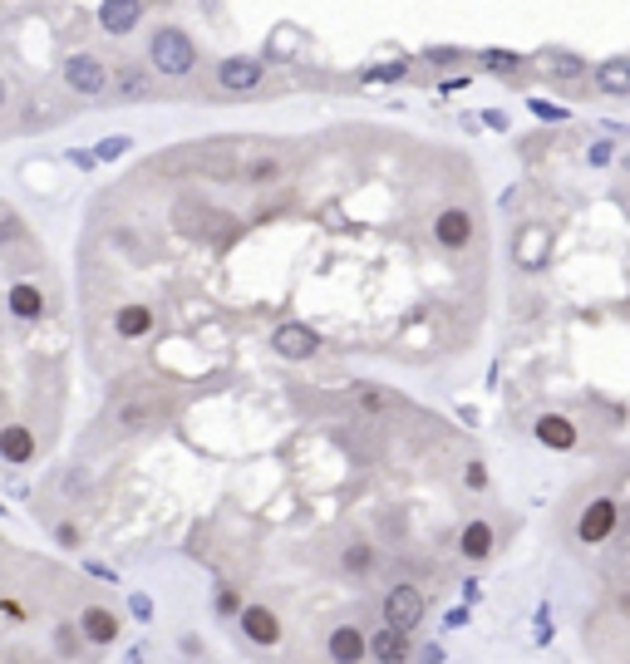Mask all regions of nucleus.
I'll list each match as a JSON object with an SVG mask.
<instances>
[{"label":"nucleus","mask_w":630,"mask_h":664,"mask_svg":"<svg viewBox=\"0 0 630 664\" xmlns=\"http://www.w3.org/2000/svg\"><path fill=\"white\" fill-rule=\"evenodd\" d=\"M168 398H158V394H124L114 404V428H124V433H143V428H158L168 418Z\"/></svg>","instance_id":"1"},{"label":"nucleus","mask_w":630,"mask_h":664,"mask_svg":"<svg viewBox=\"0 0 630 664\" xmlns=\"http://www.w3.org/2000/svg\"><path fill=\"white\" fill-rule=\"evenodd\" d=\"M241 177H247V183H276V177H281V158H257V163H247V167H241Z\"/></svg>","instance_id":"25"},{"label":"nucleus","mask_w":630,"mask_h":664,"mask_svg":"<svg viewBox=\"0 0 630 664\" xmlns=\"http://www.w3.org/2000/svg\"><path fill=\"white\" fill-rule=\"evenodd\" d=\"M345 571H355V576H365L370 571V566H374V547H365V541H350V547H345Z\"/></svg>","instance_id":"24"},{"label":"nucleus","mask_w":630,"mask_h":664,"mask_svg":"<svg viewBox=\"0 0 630 664\" xmlns=\"http://www.w3.org/2000/svg\"><path fill=\"white\" fill-rule=\"evenodd\" d=\"M173 226H178V232H188V236L202 232V236H217V241H227L232 232H241L227 212H212V207H202V202H178V207H173Z\"/></svg>","instance_id":"2"},{"label":"nucleus","mask_w":630,"mask_h":664,"mask_svg":"<svg viewBox=\"0 0 630 664\" xmlns=\"http://www.w3.org/2000/svg\"><path fill=\"white\" fill-rule=\"evenodd\" d=\"M458 551H463L468 561H488L493 557V527L488 522H468L458 531Z\"/></svg>","instance_id":"15"},{"label":"nucleus","mask_w":630,"mask_h":664,"mask_svg":"<svg viewBox=\"0 0 630 664\" xmlns=\"http://www.w3.org/2000/svg\"><path fill=\"white\" fill-rule=\"evenodd\" d=\"M463 482H468L472 492H483V488H488V473H483V463H468V473H463Z\"/></svg>","instance_id":"28"},{"label":"nucleus","mask_w":630,"mask_h":664,"mask_svg":"<svg viewBox=\"0 0 630 664\" xmlns=\"http://www.w3.org/2000/svg\"><path fill=\"white\" fill-rule=\"evenodd\" d=\"M355 404H365L370 414H384V408H394L399 398L390 389H374V384H355Z\"/></svg>","instance_id":"23"},{"label":"nucleus","mask_w":630,"mask_h":664,"mask_svg":"<svg viewBox=\"0 0 630 664\" xmlns=\"http://www.w3.org/2000/svg\"><path fill=\"white\" fill-rule=\"evenodd\" d=\"M94 153H99L104 163H114L118 153H128V138H104V143H99V148H94Z\"/></svg>","instance_id":"27"},{"label":"nucleus","mask_w":630,"mask_h":664,"mask_svg":"<svg viewBox=\"0 0 630 664\" xmlns=\"http://www.w3.org/2000/svg\"><path fill=\"white\" fill-rule=\"evenodd\" d=\"M20 232H25V226H20V216L5 207V202H0V241H15Z\"/></svg>","instance_id":"26"},{"label":"nucleus","mask_w":630,"mask_h":664,"mask_svg":"<svg viewBox=\"0 0 630 664\" xmlns=\"http://www.w3.org/2000/svg\"><path fill=\"white\" fill-rule=\"evenodd\" d=\"M241 630H247V639H257V645H276V639H281V620H276L266 606H251L241 615Z\"/></svg>","instance_id":"13"},{"label":"nucleus","mask_w":630,"mask_h":664,"mask_svg":"<svg viewBox=\"0 0 630 664\" xmlns=\"http://www.w3.org/2000/svg\"><path fill=\"white\" fill-rule=\"evenodd\" d=\"M198 167H202L208 177H222V183H232V177H241V167H247V163H241L237 153H202Z\"/></svg>","instance_id":"20"},{"label":"nucleus","mask_w":630,"mask_h":664,"mask_svg":"<svg viewBox=\"0 0 630 664\" xmlns=\"http://www.w3.org/2000/svg\"><path fill=\"white\" fill-rule=\"evenodd\" d=\"M217 606H222V610H237V590L222 586V590H217Z\"/></svg>","instance_id":"30"},{"label":"nucleus","mask_w":630,"mask_h":664,"mask_svg":"<svg viewBox=\"0 0 630 664\" xmlns=\"http://www.w3.org/2000/svg\"><path fill=\"white\" fill-rule=\"evenodd\" d=\"M114 89H118V99H148V89H153V79L143 75L138 65H124L114 75Z\"/></svg>","instance_id":"19"},{"label":"nucleus","mask_w":630,"mask_h":664,"mask_svg":"<svg viewBox=\"0 0 630 664\" xmlns=\"http://www.w3.org/2000/svg\"><path fill=\"white\" fill-rule=\"evenodd\" d=\"M370 655L374 664H409V655H414V645H409V630H394V625H380L370 639Z\"/></svg>","instance_id":"7"},{"label":"nucleus","mask_w":630,"mask_h":664,"mask_svg":"<svg viewBox=\"0 0 630 664\" xmlns=\"http://www.w3.org/2000/svg\"><path fill=\"white\" fill-rule=\"evenodd\" d=\"M621 610H630V590H625V596H621Z\"/></svg>","instance_id":"34"},{"label":"nucleus","mask_w":630,"mask_h":664,"mask_svg":"<svg viewBox=\"0 0 630 664\" xmlns=\"http://www.w3.org/2000/svg\"><path fill=\"white\" fill-rule=\"evenodd\" d=\"M79 630L94 639V645H108V639H118V615L104 610V606H89L79 615Z\"/></svg>","instance_id":"14"},{"label":"nucleus","mask_w":630,"mask_h":664,"mask_svg":"<svg viewBox=\"0 0 630 664\" xmlns=\"http://www.w3.org/2000/svg\"><path fill=\"white\" fill-rule=\"evenodd\" d=\"M419 664H443V649H439V645H429V649H419Z\"/></svg>","instance_id":"32"},{"label":"nucleus","mask_w":630,"mask_h":664,"mask_svg":"<svg viewBox=\"0 0 630 664\" xmlns=\"http://www.w3.org/2000/svg\"><path fill=\"white\" fill-rule=\"evenodd\" d=\"M133 615H138V620H148V615H153V600H148V596H133Z\"/></svg>","instance_id":"31"},{"label":"nucleus","mask_w":630,"mask_h":664,"mask_svg":"<svg viewBox=\"0 0 630 664\" xmlns=\"http://www.w3.org/2000/svg\"><path fill=\"white\" fill-rule=\"evenodd\" d=\"M596 89H605V94H630V59H611V65H601Z\"/></svg>","instance_id":"21"},{"label":"nucleus","mask_w":630,"mask_h":664,"mask_svg":"<svg viewBox=\"0 0 630 664\" xmlns=\"http://www.w3.org/2000/svg\"><path fill=\"white\" fill-rule=\"evenodd\" d=\"M271 345H276V355H281V359H310L315 349H320V340H315L310 325H276Z\"/></svg>","instance_id":"6"},{"label":"nucleus","mask_w":630,"mask_h":664,"mask_svg":"<svg viewBox=\"0 0 630 664\" xmlns=\"http://www.w3.org/2000/svg\"><path fill=\"white\" fill-rule=\"evenodd\" d=\"M537 438L547 443V448H572V443H576V428L566 424V418H542V424H537Z\"/></svg>","instance_id":"22"},{"label":"nucleus","mask_w":630,"mask_h":664,"mask_svg":"<svg viewBox=\"0 0 630 664\" xmlns=\"http://www.w3.org/2000/svg\"><path fill=\"white\" fill-rule=\"evenodd\" d=\"M217 84L232 89V94H247V89H257V84H261V65H257V59H227V65L217 69Z\"/></svg>","instance_id":"11"},{"label":"nucleus","mask_w":630,"mask_h":664,"mask_svg":"<svg viewBox=\"0 0 630 664\" xmlns=\"http://www.w3.org/2000/svg\"><path fill=\"white\" fill-rule=\"evenodd\" d=\"M0 458H5V463H30L35 458V433L20 428V424L0 428Z\"/></svg>","instance_id":"16"},{"label":"nucleus","mask_w":630,"mask_h":664,"mask_svg":"<svg viewBox=\"0 0 630 664\" xmlns=\"http://www.w3.org/2000/svg\"><path fill=\"white\" fill-rule=\"evenodd\" d=\"M114 330L124 335V340H138V335H148L153 330V310H143V306H124L114 316Z\"/></svg>","instance_id":"18"},{"label":"nucleus","mask_w":630,"mask_h":664,"mask_svg":"<svg viewBox=\"0 0 630 664\" xmlns=\"http://www.w3.org/2000/svg\"><path fill=\"white\" fill-rule=\"evenodd\" d=\"M483 59H488V69H517L513 55H483Z\"/></svg>","instance_id":"29"},{"label":"nucleus","mask_w":630,"mask_h":664,"mask_svg":"<svg viewBox=\"0 0 630 664\" xmlns=\"http://www.w3.org/2000/svg\"><path fill=\"white\" fill-rule=\"evenodd\" d=\"M0 104H5V79H0Z\"/></svg>","instance_id":"35"},{"label":"nucleus","mask_w":630,"mask_h":664,"mask_svg":"<svg viewBox=\"0 0 630 664\" xmlns=\"http://www.w3.org/2000/svg\"><path fill=\"white\" fill-rule=\"evenodd\" d=\"M99 25L108 35H128L138 25V0H104L99 5Z\"/></svg>","instance_id":"12"},{"label":"nucleus","mask_w":630,"mask_h":664,"mask_svg":"<svg viewBox=\"0 0 630 664\" xmlns=\"http://www.w3.org/2000/svg\"><path fill=\"white\" fill-rule=\"evenodd\" d=\"M423 610H429V596L419 586H394L384 596V625H394V630H414L423 620Z\"/></svg>","instance_id":"4"},{"label":"nucleus","mask_w":630,"mask_h":664,"mask_svg":"<svg viewBox=\"0 0 630 664\" xmlns=\"http://www.w3.org/2000/svg\"><path fill=\"white\" fill-rule=\"evenodd\" d=\"M591 163H611V143H596V148H591Z\"/></svg>","instance_id":"33"},{"label":"nucleus","mask_w":630,"mask_h":664,"mask_svg":"<svg viewBox=\"0 0 630 664\" xmlns=\"http://www.w3.org/2000/svg\"><path fill=\"white\" fill-rule=\"evenodd\" d=\"M65 84L75 94H104L108 89V69L94 55H69L65 59Z\"/></svg>","instance_id":"5"},{"label":"nucleus","mask_w":630,"mask_h":664,"mask_svg":"<svg viewBox=\"0 0 630 664\" xmlns=\"http://www.w3.org/2000/svg\"><path fill=\"white\" fill-rule=\"evenodd\" d=\"M325 649H330V659L335 664H360L370 655V639L355 630V625H335L330 639H325Z\"/></svg>","instance_id":"9"},{"label":"nucleus","mask_w":630,"mask_h":664,"mask_svg":"<svg viewBox=\"0 0 630 664\" xmlns=\"http://www.w3.org/2000/svg\"><path fill=\"white\" fill-rule=\"evenodd\" d=\"M433 241H439V246H448V251H463L468 241H472V216H468L463 207L439 212V222H433Z\"/></svg>","instance_id":"8"},{"label":"nucleus","mask_w":630,"mask_h":664,"mask_svg":"<svg viewBox=\"0 0 630 664\" xmlns=\"http://www.w3.org/2000/svg\"><path fill=\"white\" fill-rule=\"evenodd\" d=\"M153 65H158V75H188L198 65V50H192V40L183 30H158L153 35Z\"/></svg>","instance_id":"3"},{"label":"nucleus","mask_w":630,"mask_h":664,"mask_svg":"<svg viewBox=\"0 0 630 664\" xmlns=\"http://www.w3.org/2000/svg\"><path fill=\"white\" fill-rule=\"evenodd\" d=\"M615 531V502H591L586 507V517H581V527H576V537L586 541V547H596V541H605Z\"/></svg>","instance_id":"10"},{"label":"nucleus","mask_w":630,"mask_h":664,"mask_svg":"<svg viewBox=\"0 0 630 664\" xmlns=\"http://www.w3.org/2000/svg\"><path fill=\"white\" fill-rule=\"evenodd\" d=\"M10 310H15L20 320H40V316H45V296H40V286L15 281V286H10Z\"/></svg>","instance_id":"17"}]
</instances>
